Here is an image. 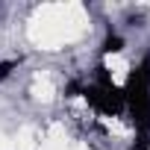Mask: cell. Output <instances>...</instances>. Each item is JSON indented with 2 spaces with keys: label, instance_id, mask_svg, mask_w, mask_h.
I'll list each match as a JSON object with an SVG mask.
<instances>
[{
  "label": "cell",
  "instance_id": "1",
  "mask_svg": "<svg viewBox=\"0 0 150 150\" xmlns=\"http://www.w3.org/2000/svg\"><path fill=\"white\" fill-rule=\"evenodd\" d=\"M83 94H86V100H88V103H91L100 115H121V112L127 109L124 91L112 83L109 71H106L103 65L97 68V83L86 86V88H83Z\"/></svg>",
  "mask_w": 150,
  "mask_h": 150
},
{
  "label": "cell",
  "instance_id": "2",
  "mask_svg": "<svg viewBox=\"0 0 150 150\" xmlns=\"http://www.w3.org/2000/svg\"><path fill=\"white\" fill-rule=\"evenodd\" d=\"M121 47H124V38H121V35H109V38L103 41V50H106V53H118Z\"/></svg>",
  "mask_w": 150,
  "mask_h": 150
},
{
  "label": "cell",
  "instance_id": "3",
  "mask_svg": "<svg viewBox=\"0 0 150 150\" xmlns=\"http://www.w3.org/2000/svg\"><path fill=\"white\" fill-rule=\"evenodd\" d=\"M12 68H15V62H0V80H6Z\"/></svg>",
  "mask_w": 150,
  "mask_h": 150
}]
</instances>
